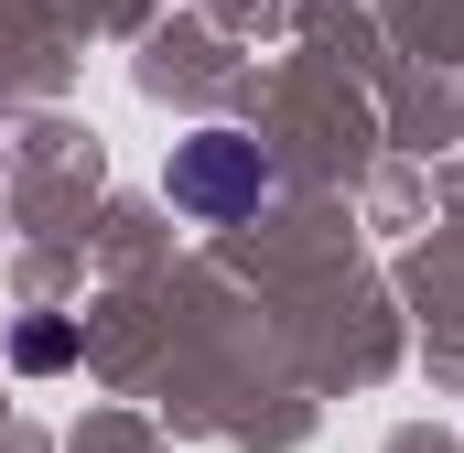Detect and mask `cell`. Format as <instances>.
I'll list each match as a JSON object with an SVG mask.
<instances>
[{"instance_id": "cell-1", "label": "cell", "mask_w": 464, "mask_h": 453, "mask_svg": "<svg viewBox=\"0 0 464 453\" xmlns=\"http://www.w3.org/2000/svg\"><path fill=\"white\" fill-rule=\"evenodd\" d=\"M162 195L184 217H206V226H237V217H259V195H270V151L248 130H195V140H173Z\"/></svg>"}, {"instance_id": "cell-2", "label": "cell", "mask_w": 464, "mask_h": 453, "mask_svg": "<svg viewBox=\"0 0 464 453\" xmlns=\"http://www.w3.org/2000/svg\"><path fill=\"white\" fill-rule=\"evenodd\" d=\"M11 356L44 378V367H65V356H76V324H22V345H11Z\"/></svg>"}]
</instances>
